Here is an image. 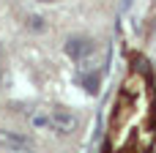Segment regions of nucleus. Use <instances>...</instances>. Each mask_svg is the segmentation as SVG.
<instances>
[{
	"label": "nucleus",
	"mask_w": 156,
	"mask_h": 153,
	"mask_svg": "<svg viewBox=\"0 0 156 153\" xmlns=\"http://www.w3.org/2000/svg\"><path fill=\"white\" fill-rule=\"evenodd\" d=\"M77 126H80V118H77L71 110L58 107V110H52V112L47 115V129H52V131H58V134H71V131H77Z\"/></svg>",
	"instance_id": "f257e3e1"
},
{
	"label": "nucleus",
	"mask_w": 156,
	"mask_h": 153,
	"mask_svg": "<svg viewBox=\"0 0 156 153\" xmlns=\"http://www.w3.org/2000/svg\"><path fill=\"white\" fill-rule=\"evenodd\" d=\"M93 52H96V44H93L88 36H71V38L66 41V55H69L71 60H77V63H85Z\"/></svg>",
	"instance_id": "f03ea898"
},
{
	"label": "nucleus",
	"mask_w": 156,
	"mask_h": 153,
	"mask_svg": "<svg viewBox=\"0 0 156 153\" xmlns=\"http://www.w3.org/2000/svg\"><path fill=\"white\" fill-rule=\"evenodd\" d=\"M0 148H3V151H25V148H33V142H30V137L22 134V131L0 129Z\"/></svg>",
	"instance_id": "7ed1b4c3"
},
{
	"label": "nucleus",
	"mask_w": 156,
	"mask_h": 153,
	"mask_svg": "<svg viewBox=\"0 0 156 153\" xmlns=\"http://www.w3.org/2000/svg\"><path fill=\"white\" fill-rule=\"evenodd\" d=\"M25 27H27V30H36V33H41L47 25H44V19H41V16H36V14H27V16H25Z\"/></svg>",
	"instance_id": "20e7f679"
},
{
	"label": "nucleus",
	"mask_w": 156,
	"mask_h": 153,
	"mask_svg": "<svg viewBox=\"0 0 156 153\" xmlns=\"http://www.w3.org/2000/svg\"><path fill=\"white\" fill-rule=\"evenodd\" d=\"M80 79H82V85L88 88V93H99V74H96V71H93V74H82Z\"/></svg>",
	"instance_id": "39448f33"
},
{
	"label": "nucleus",
	"mask_w": 156,
	"mask_h": 153,
	"mask_svg": "<svg viewBox=\"0 0 156 153\" xmlns=\"http://www.w3.org/2000/svg\"><path fill=\"white\" fill-rule=\"evenodd\" d=\"M5 153H33L30 148H25V151H5Z\"/></svg>",
	"instance_id": "423d86ee"
},
{
	"label": "nucleus",
	"mask_w": 156,
	"mask_h": 153,
	"mask_svg": "<svg viewBox=\"0 0 156 153\" xmlns=\"http://www.w3.org/2000/svg\"><path fill=\"white\" fill-rule=\"evenodd\" d=\"M38 3H52V0H38Z\"/></svg>",
	"instance_id": "0eeeda50"
}]
</instances>
